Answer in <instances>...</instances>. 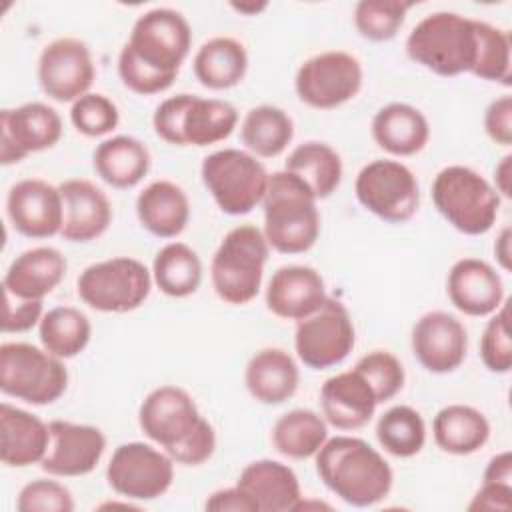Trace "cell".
Instances as JSON below:
<instances>
[{
	"mask_svg": "<svg viewBox=\"0 0 512 512\" xmlns=\"http://www.w3.org/2000/svg\"><path fill=\"white\" fill-rule=\"evenodd\" d=\"M192 48L188 20L172 8H152L136 18L118 54L122 84L142 96L168 90Z\"/></svg>",
	"mask_w": 512,
	"mask_h": 512,
	"instance_id": "6da1fadb",
	"label": "cell"
},
{
	"mask_svg": "<svg viewBox=\"0 0 512 512\" xmlns=\"http://www.w3.org/2000/svg\"><path fill=\"white\" fill-rule=\"evenodd\" d=\"M138 424L176 464L200 466L216 450V432L180 386H158L140 404Z\"/></svg>",
	"mask_w": 512,
	"mask_h": 512,
	"instance_id": "7a4b0ae2",
	"label": "cell"
},
{
	"mask_svg": "<svg viewBox=\"0 0 512 512\" xmlns=\"http://www.w3.org/2000/svg\"><path fill=\"white\" fill-rule=\"evenodd\" d=\"M314 458L324 486L350 506H374L392 490L394 474L390 464L362 438H328Z\"/></svg>",
	"mask_w": 512,
	"mask_h": 512,
	"instance_id": "3957f363",
	"label": "cell"
},
{
	"mask_svg": "<svg viewBox=\"0 0 512 512\" xmlns=\"http://www.w3.org/2000/svg\"><path fill=\"white\" fill-rule=\"evenodd\" d=\"M310 188L292 172L278 170L268 178L262 198L264 236L280 254H304L320 236V212Z\"/></svg>",
	"mask_w": 512,
	"mask_h": 512,
	"instance_id": "277c9868",
	"label": "cell"
},
{
	"mask_svg": "<svg viewBox=\"0 0 512 512\" xmlns=\"http://www.w3.org/2000/svg\"><path fill=\"white\" fill-rule=\"evenodd\" d=\"M476 44L474 18L456 12H432L410 30L406 54L426 70L452 78L472 72Z\"/></svg>",
	"mask_w": 512,
	"mask_h": 512,
	"instance_id": "5b68a950",
	"label": "cell"
},
{
	"mask_svg": "<svg viewBox=\"0 0 512 512\" xmlns=\"http://www.w3.org/2000/svg\"><path fill=\"white\" fill-rule=\"evenodd\" d=\"M238 124V110L220 98L176 94L162 100L152 116L154 132L172 146H210L226 140Z\"/></svg>",
	"mask_w": 512,
	"mask_h": 512,
	"instance_id": "8992f818",
	"label": "cell"
},
{
	"mask_svg": "<svg viewBox=\"0 0 512 512\" xmlns=\"http://www.w3.org/2000/svg\"><path fill=\"white\" fill-rule=\"evenodd\" d=\"M268 240L254 224L228 230L210 262V280L218 298L232 306L252 302L262 286Z\"/></svg>",
	"mask_w": 512,
	"mask_h": 512,
	"instance_id": "52a82bcc",
	"label": "cell"
},
{
	"mask_svg": "<svg viewBox=\"0 0 512 512\" xmlns=\"http://www.w3.org/2000/svg\"><path fill=\"white\" fill-rule=\"evenodd\" d=\"M432 202L440 216L466 236L486 234L500 210V194L474 168L452 164L432 180Z\"/></svg>",
	"mask_w": 512,
	"mask_h": 512,
	"instance_id": "ba28073f",
	"label": "cell"
},
{
	"mask_svg": "<svg viewBox=\"0 0 512 512\" xmlns=\"http://www.w3.org/2000/svg\"><path fill=\"white\" fill-rule=\"evenodd\" d=\"M68 386L62 358L28 342L0 346V390L32 406L56 402Z\"/></svg>",
	"mask_w": 512,
	"mask_h": 512,
	"instance_id": "9c48e42d",
	"label": "cell"
},
{
	"mask_svg": "<svg viewBox=\"0 0 512 512\" xmlns=\"http://www.w3.org/2000/svg\"><path fill=\"white\" fill-rule=\"evenodd\" d=\"M200 176L224 214L244 216L252 212L268 188L270 174L248 150L224 148L202 160Z\"/></svg>",
	"mask_w": 512,
	"mask_h": 512,
	"instance_id": "30bf717a",
	"label": "cell"
},
{
	"mask_svg": "<svg viewBox=\"0 0 512 512\" xmlns=\"http://www.w3.org/2000/svg\"><path fill=\"white\" fill-rule=\"evenodd\" d=\"M150 290L152 272L130 256L94 262L76 280L80 300L104 314H126L140 308L150 296Z\"/></svg>",
	"mask_w": 512,
	"mask_h": 512,
	"instance_id": "8fae6325",
	"label": "cell"
},
{
	"mask_svg": "<svg viewBox=\"0 0 512 512\" xmlns=\"http://www.w3.org/2000/svg\"><path fill=\"white\" fill-rule=\"evenodd\" d=\"M356 200L374 216L390 224L408 222L420 206L414 172L398 160H372L356 176Z\"/></svg>",
	"mask_w": 512,
	"mask_h": 512,
	"instance_id": "7c38bea8",
	"label": "cell"
},
{
	"mask_svg": "<svg viewBox=\"0 0 512 512\" xmlns=\"http://www.w3.org/2000/svg\"><path fill=\"white\" fill-rule=\"evenodd\" d=\"M364 70L360 60L344 50H326L304 60L296 72L294 88L310 108L332 110L360 92Z\"/></svg>",
	"mask_w": 512,
	"mask_h": 512,
	"instance_id": "4fadbf2b",
	"label": "cell"
},
{
	"mask_svg": "<svg viewBox=\"0 0 512 512\" xmlns=\"http://www.w3.org/2000/svg\"><path fill=\"white\" fill-rule=\"evenodd\" d=\"M356 344V330L348 308L336 300L326 302L310 316L298 320L294 348L300 362L312 370L338 366L348 358Z\"/></svg>",
	"mask_w": 512,
	"mask_h": 512,
	"instance_id": "5bb4252c",
	"label": "cell"
},
{
	"mask_svg": "<svg viewBox=\"0 0 512 512\" xmlns=\"http://www.w3.org/2000/svg\"><path fill=\"white\" fill-rule=\"evenodd\" d=\"M108 486L126 500H156L174 482V460L144 442L120 444L108 466Z\"/></svg>",
	"mask_w": 512,
	"mask_h": 512,
	"instance_id": "9a60e30c",
	"label": "cell"
},
{
	"mask_svg": "<svg viewBox=\"0 0 512 512\" xmlns=\"http://www.w3.org/2000/svg\"><path fill=\"white\" fill-rule=\"evenodd\" d=\"M96 66L88 44L74 36L48 42L38 58V84L56 102H76L90 92Z\"/></svg>",
	"mask_w": 512,
	"mask_h": 512,
	"instance_id": "2e32d148",
	"label": "cell"
},
{
	"mask_svg": "<svg viewBox=\"0 0 512 512\" xmlns=\"http://www.w3.org/2000/svg\"><path fill=\"white\" fill-rule=\"evenodd\" d=\"M60 114L44 102H26L0 112V162L18 164L34 152L56 146L62 138Z\"/></svg>",
	"mask_w": 512,
	"mask_h": 512,
	"instance_id": "e0dca14e",
	"label": "cell"
},
{
	"mask_svg": "<svg viewBox=\"0 0 512 512\" xmlns=\"http://www.w3.org/2000/svg\"><path fill=\"white\" fill-rule=\"evenodd\" d=\"M48 428L50 442L40 462L46 474L74 478L90 474L100 464L106 450V436L100 428L68 420H52Z\"/></svg>",
	"mask_w": 512,
	"mask_h": 512,
	"instance_id": "ac0fdd59",
	"label": "cell"
},
{
	"mask_svg": "<svg viewBox=\"0 0 512 512\" xmlns=\"http://www.w3.org/2000/svg\"><path fill=\"white\" fill-rule=\"evenodd\" d=\"M410 346L422 368L432 374H448L466 358L468 332L456 316L434 310L416 320L410 334Z\"/></svg>",
	"mask_w": 512,
	"mask_h": 512,
	"instance_id": "d6986e66",
	"label": "cell"
},
{
	"mask_svg": "<svg viewBox=\"0 0 512 512\" xmlns=\"http://www.w3.org/2000/svg\"><path fill=\"white\" fill-rule=\"evenodd\" d=\"M6 212L16 232L26 238L56 236L64 222L60 188L42 178H24L8 190Z\"/></svg>",
	"mask_w": 512,
	"mask_h": 512,
	"instance_id": "ffe728a7",
	"label": "cell"
},
{
	"mask_svg": "<svg viewBox=\"0 0 512 512\" xmlns=\"http://www.w3.org/2000/svg\"><path fill=\"white\" fill-rule=\"evenodd\" d=\"M446 292L456 310L484 318L504 304V284L494 266L480 258H460L452 264Z\"/></svg>",
	"mask_w": 512,
	"mask_h": 512,
	"instance_id": "44dd1931",
	"label": "cell"
},
{
	"mask_svg": "<svg viewBox=\"0 0 512 512\" xmlns=\"http://www.w3.org/2000/svg\"><path fill=\"white\" fill-rule=\"evenodd\" d=\"M326 284L312 266L290 264L278 268L266 288L268 310L284 320H302L326 302Z\"/></svg>",
	"mask_w": 512,
	"mask_h": 512,
	"instance_id": "7402d4cb",
	"label": "cell"
},
{
	"mask_svg": "<svg viewBox=\"0 0 512 512\" xmlns=\"http://www.w3.org/2000/svg\"><path fill=\"white\" fill-rule=\"evenodd\" d=\"M64 222L60 236L68 242H92L112 224V204L108 196L90 180L70 178L60 186Z\"/></svg>",
	"mask_w": 512,
	"mask_h": 512,
	"instance_id": "603a6c76",
	"label": "cell"
},
{
	"mask_svg": "<svg viewBox=\"0 0 512 512\" xmlns=\"http://www.w3.org/2000/svg\"><path fill=\"white\" fill-rule=\"evenodd\" d=\"M324 420L338 430H358L366 426L378 406L368 382L352 368L330 376L320 388Z\"/></svg>",
	"mask_w": 512,
	"mask_h": 512,
	"instance_id": "cb8c5ba5",
	"label": "cell"
},
{
	"mask_svg": "<svg viewBox=\"0 0 512 512\" xmlns=\"http://www.w3.org/2000/svg\"><path fill=\"white\" fill-rule=\"evenodd\" d=\"M68 262L54 246H36L18 254L8 266L2 288L24 300H44L66 276Z\"/></svg>",
	"mask_w": 512,
	"mask_h": 512,
	"instance_id": "d4e9b609",
	"label": "cell"
},
{
	"mask_svg": "<svg viewBox=\"0 0 512 512\" xmlns=\"http://www.w3.org/2000/svg\"><path fill=\"white\" fill-rule=\"evenodd\" d=\"M50 442L48 424L36 414L0 404V460L8 468L40 464Z\"/></svg>",
	"mask_w": 512,
	"mask_h": 512,
	"instance_id": "484cf974",
	"label": "cell"
},
{
	"mask_svg": "<svg viewBox=\"0 0 512 512\" xmlns=\"http://www.w3.org/2000/svg\"><path fill=\"white\" fill-rule=\"evenodd\" d=\"M236 486L256 502L260 512H294L302 498L296 472L288 464L270 458L246 464Z\"/></svg>",
	"mask_w": 512,
	"mask_h": 512,
	"instance_id": "4316f807",
	"label": "cell"
},
{
	"mask_svg": "<svg viewBox=\"0 0 512 512\" xmlns=\"http://www.w3.org/2000/svg\"><path fill=\"white\" fill-rule=\"evenodd\" d=\"M244 384L256 402L276 406L296 394L300 370L286 350L268 346L250 356L244 368Z\"/></svg>",
	"mask_w": 512,
	"mask_h": 512,
	"instance_id": "83f0119b",
	"label": "cell"
},
{
	"mask_svg": "<svg viewBox=\"0 0 512 512\" xmlns=\"http://www.w3.org/2000/svg\"><path fill=\"white\" fill-rule=\"evenodd\" d=\"M374 142L392 156H414L430 140V124L426 116L412 104L390 102L372 118Z\"/></svg>",
	"mask_w": 512,
	"mask_h": 512,
	"instance_id": "f1b7e54d",
	"label": "cell"
},
{
	"mask_svg": "<svg viewBox=\"0 0 512 512\" xmlns=\"http://www.w3.org/2000/svg\"><path fill=\"white\" fill-rule=\"evenodd\" d=\"M136 216L156 238H176L190 220V200L172 180L150 182L136 198Z\"/></svg>",
	"mask_w": 512,
	"mask_h": 512,
	"instance_id": "f546056e",
	"label": "cell"
},
{
	"mask_svg": "<svg viewBox=\"0 0 512 512\" xmlns=\"http://www.w3.org/2000/svg\"><path fill=\"white\" fill-rule=\"evenodd\" d=\"M92 164L96 174L112 188L128 190L144 180L150 170V152L134 136L118 134L102 140L94 154Z\"/></svg>",
	"mask_w": 512,
	"mask_h": 512,
	"instance_id": "4dcf8cb0",
	"label": "cell"
},
{
	"mask_svg": "<svg viewBox=\"0 0 512 512\" xmlns=\"http://www.w3.org/2000/svg\"><path fill=\"white\" fill-rule=\"evenodd\" d=\"M432 436L442 452L470 456L486 446L490 438V422L474 406L448 404L434 416Z\"/></svg>",
	"mask_w": 512,
	"mask_h": 512,
	"instance_id": "1f68e13d",
	"label": "cell"
},
{
	"mask_svg": "<svg viewBox=\"0 0 512 512\" xmlns=\"http://www.w3.org/2000/svg\"><path fill=\"white\" fill-rule=\"evenodd\" d=\"M192 68L204 88L228 90L244 80L248 52L244 44L232 36H214L196 50Z\"/></svg>",
	"mask_w": 512,
	"mask_h": 512,
	"instance_id": "d6a6232c",
	"label": "cell"
},
{
	"mask_svg": "<svg viewBox=\"0 0 512 512\" xmlns=\"http://www.w3.org/2000/svg\"><path fill=\"white\" fill-rule=\"evenodd\" d=\"M284 170L298 176L314 194L316 200H324L336 192L342 182V158L326 142L298 144L286 158Z\"/></svg>",
	"mask_w": 512,
	"mask_h": 512,
	"instance_id": "836d02e7",
	"label": "cell"
},
{
	"mask_svg": "<svg viewBox=\"0 0 512 512\" xmlns=\"http://www.w3.org/2000/svg\"><path fill=\"white\" fill-rule=\"evenodd\" d=\"M204 268L194 248L184 242H168L152 262V282L170 298H188L202 284Z\"/></svg>",
	"mask_w": 512,
	"mask_h": 512,
	"instance_id": "e575fe53",
	"label": "cell"
},
{
	"mask_svg": "<svg viewBox=\"0 0 512 512\" xmlns=\"http://www.w3.org/2000/svg\"><path fill=\"white\" fill-rule=\"evenodd\" d=\"M328 440V422L308 408H294L282 414L272 426V446L292 460L316 456Z\"/></svg>",
	"mask_w": 512,
	"mask_h": 512,
	"instance_id": "d590c367",
	"label": "cell"
},
{
	"mask_svg": "<svg viewBox=\"0 0 512 512\" xmlns=\"http://www.w3.org/2000/svg\"><path fill=\"white\" fill-rule=\"evenodd\" d=\"M240 138L246 150L256 158H276L292 142L294 122L282 108L260 104L246 112Z\"/></svg>",
	"mask_w": 512,
	"mask_h": 512,
	"instance_id": "8d00e7d4",
	"label": "cell"
},
{
	"mask_svg": "<svg viewBox=\"0 0 512 512\" xmlns=\"http://www.w3.org/2000/svg\"><path fill=\"white\" fill-rule=\"evenodd\" d=\"M38 336L44 350L68 360L86 350L92 338V324L82 310L74 306H56L42 316Z\"/></svg>",
	"mask_w": 512,
	"mask_h": 512,
	"instance_id": "74e56055",
	"label": "cell"
},
{
	"mask_svg": "<svg viewBox=\"0 0 512 512\" xmlns=\"http://www.w3.org/2000/svg\"><path fill=\"white\" fill-rule=\"evenodd\" d=\"M376 438L388 454L396 458H412L426 444L424 418L412 406H392L378 418Z\"/></svg>",
	"mask_w": 512,
	"mask_h": 512,
	"instance_id": "f35d334b",
	"label": "cell"
},
{
	"mask_svg": "<svg viewBox=\"0 0 512 512\" xmlns=\"http://www.w3.org/2000/svg\"><path fill=\"white\" fill-rule=\"evenodd\" d=\"M476 58L472 66V76L496 82L502 86L512 84V42L510 34L494 24L476 20Z\"/></svg>",
	"mask_w": 512,
	"mask_h": 512,
	"instance_id": "ab89813d",
	"label": "cell"
},
{
	"mask_svg": "<svg viewBox=\"0 0 512 512\" xmlns=\"http://www.w3.org/2000/svg\"><path fill=\"white\" fill-rule=\"evenodd\" d=\"M412 6L398 0H362L354 6V26L370 42H388L400 32Z\"/></svg>",
	"mask_w": 512,
	"mask_h": 512,
	"instance_id": "60d3db41",
	"label": "cell"
},
{
	"mask_svg": "<svg viewBox=\"0 0 512 512\" xmlns=\"http://www.w3.org/2000/svg\"><path fill=\"white\" fill-rule=\"evenodd\" d=\"M354 370L368 382L378 404L392 400L406 382V372L402 362L388 350H372L364 354Z\"/></svg>",
	"mask_w": 512,
	"mask_h": 512,
	"instance_id": "b9f144b4",
	"label": "cell"
},
{
	"mask_svg": "<svg viewBox=\"0 0 512 512\" xmlns=\"http://www.w3.org/2000/svg\"><path fill=\"white\" fill-rule=\"evenodd\" d=\"M70 122L80 134L88 138H100L118 126L120 112L108 96L100 92H88L72 102Z\"/></svg>",
	"mask_w": 512,
	"mask_h": 512,
	"instance_id": "7bdbcfd3",
	"label": "cell"
},
{
	"mask_svg": "<svg viewBox=\"0 0 512 512\" xmlns=\"http://www.w3.org/2000/svg\"><path fill=\"white\" fill-rule=\"evenodd\" d=\"M482 364L494 374H506L512 368V340L508 330V306L502 304L484 326L480 336Z\"/></svg>",
	"mask_w": 512,
	"mask_h": 512,
	"instance_id": "ee69618b",
	"label": "cell"
},
{
	"mask_svg": "<svg viewBox=\"0 0 512 512\" xmlns=\"http://www.w3.org/2000/svg\"><path fill=\"white\" fill-rule=\"evenodd\" d=\"M16 510L20 512H72L74 498L72 492L48 478H36L24 484L16 498Z\"/></svg>",
	"mask_w": 512,
	"mask_h": 512,
	"instance_id": "f6af8a7d",
	"label": "cell"
},
{
	"mask_svg": "<svg viewBox=\"0 0 512 512\" xmlns=\"http://www.w3.org/2000/svg\"><path fill=\"white\" fill-rule=\"evenodd\" d=\"M44 316L42 300H24L4 292V312H2V332L18 334L28 332L40 324Z\"/></svg>",
	"mask_w": 512,
	"mask_h": 512,
	"instance_id": "bcb514c9",
	"label": "cell"
},
{
	"mask_svg": "<svg viewBox=\"0 0 512 512\" xmlns=\"http://www.w3.org/2000/svg\"><path fill=\"white\" fill-rule=\"evenodd\" d=\"M484 130L498 146L512 144V98L508 94L492 100L484 112Z\"/></svg>",
	"mask_w": 512,
	"mask_h": 512,
	"instance_id": "7dc6e473",
	"label": "cell"
},
{
	"mask_svg": "<svg viewBox=\"0 0 512 512\" xmlns=\"http://www.w3.org/2000/svg\"><path fill=\"white\" fill-rule=\"evenodd\" d=\"M512 508V484L508 482H484L468 504L470 512H510Z\"/></svg>",
	"mask_w": 512,
	"mask_h": 512,
	"instance_id": "c3c4849f",
	"label": "cell"
},
{
	"mask_svg": "<svg viewBox=\"0 0 512 512\" xmlns=\"http://www.w3.org/2000/svg\"><path fill=\"white\" fill-rule=\"evenodd\" d=\"M204 508L216 510V512H260L256 502L240 486L222 488V490L212 492L206 498Z\"/></svg>",
	"mask_w": 512,
	"mask_h": 512,
	"instance_id": "681fc988",
	"label": "cell"
},
{
	"mask_svg": "<svg viewBox=\"0 0 512 512\" xmlns=\"http://www.w3.org/2000/svg\"><path fill=\"white\" fill-rule=\"evenodd\" d=\"M484 482H508L512 484V454L508 450L492 456L482 474Z\"/></svg>",
	"mask_w": 512,
	"mask_h": 512,
	"instance_id": "f907efd6",
	"label": "cell"
},
{
	"mask_svg": "<svg viewBox=\"0 0 512 512\" xmlns=\"http://www.w3.org/2000/svg\"><path fill=\"white\" fill-rule=\"evenodd\" d=\"M494 190L504 198H510L512 194V156L510 154L502 156V160L494 168Z\"/></svg>",
	"mask_w": 512,
	"mask_h": 512,
	"instance_id": "816d5d0a",
	"label": "cell"
},
{
	"mask_svg": "<svg viewBox=\"0 0 512 512\" xmlns=\"http://www.w3.org/2000/svg\"><path fill=\"white\" fill-rule=\"evenodd\" d=\"M512 230L510 226H504L494 242V256L504 272H510L512 268Z\"/></svg>",
	"mask_w": 512,
	"mask_h": 512,
	"instance_id": "f5cc1de1",
	"label": "cell"
},
{
	"mask_svg": "<svg viewBox=\"0 0 512 512\" xmlns=\"http://www.w3.org/2000/svg\"><path fill=\"white\" fill-rule=\"evenodd\" d=\"M232 8H234L236 12H240V14L256 16L258 12L266 10V8H268V4H266V2H262V4H232Z\"/></svg>",
	"mask_w": 512,
	"mask_h": 512,
	"instance_id": "db71d44e",
	"label": "cell"
}]
</instances>
